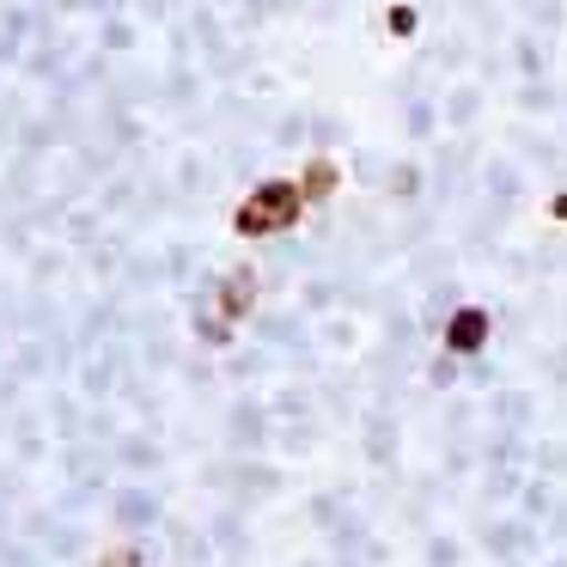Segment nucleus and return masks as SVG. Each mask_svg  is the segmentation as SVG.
Here are the masks:
<instances>
[{"instance_id":"obj_2","label":"nucleus","mask_w":567,"mask_h":567,"mask_svg":"<svg viewBox=\"0 0 567 567\" xmlns=\"http://www.w3.org/2000/svg\"><path fill=\"white\" fill-rule=\"evenodd\" d=\"M482 336H488V318H482V311H457L452 318V348H482Z\"/></svg>"},{"instance_id":"obj_1","label":"nucleus","mask_w":567,"mask_h":567,"mask_svg":"<svg viewBox=\"0 0 567 567\" xmlns=\"http://www.w3.org/2000/svg\"><path fill=\"white\" fill-rule=\"evenodd\" d=\"M299 189L293 184H262L257 196L238 208V233H250V238H262V233H281V226H293L299 220Z\"/></svg>"},{"instance_id":"obj_3","label":"nucleus","mask_w":567,"mask_h":567,"mask_svg":"<svg viewBox=\"0 0 567 567\" xmlns=\"http://www.w3.org/2000/svg\"><path fill=\"white\" fill-rule=\"evenodd\" d=\"M250 293H257V287H250V275L226 281V311H245V306H250Z\"/></svg>"},{"instance_id":"obj_4","label":"nucleus","mask_w":567,"mask_h":567,"mask_svg":"<svg viewBox=\"0 0 567 567\" xmlns=\"http://www.w3.org/2000/svg\"><path fill=\"white\" fill-rule=\"evenodd\" d=\"M330 184H336L330 165H311V172H306V196H330Z\"/></svg>"}]
</instances>
